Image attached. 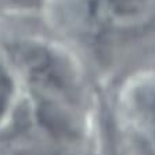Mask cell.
<instances>
[{
	"instance_id": "5",
	"label": "cell",
	"mask_w": 155,
	"mask_h": 155,
	"mask_svg": "<svg viewBox=\"0 0 155 155\" xmlns=\"http://www.w3.org/2000/svg\"><path fill=\"white\" fill-rule=\"evenodd\" d=\"M0 26H2V19H0Z\"/></svg>"
},
{
	"instance_id": "1",
	"label": "cell",
	"mask_w": 155,
	"mask_h": 155,
	"mask_svg": "<svg viewBox=\"0 0 155 155\" xmlns=\"http://www.w3.org/2000/svg\"><path fill=\"white\" fill-rule=\"evenodd\" d=\"M45 22L78 55L116 61L155 39V0H51Z\"/></svg>"
},
{
	"instance_id": "3",
	"label": "cell",
	"mask_w": 155,
	"mask_h": 155,
	"mask_svg": "<svg viewBox=\"0 0 155 155\" xmlns=\"http://www.w3.org/2000/svg\"><path fill=\"white\" fill-rule=\"evenodd\" d=\"M21 100V86L13 67L0 51V133L11 122Z\"/></svg>"
},
{
	"instance_id": "4",
	"label": "cell",
	"mask_w": 155,
	"mask_h": 155,
	"mask_svg": "<svg viewBox=\"0 0 155 155\" xmlns=\"http://www.w3.org/2000/svg\"><path fill=\"white\" fill-rule=\"evenodd\" d=\"M51 0H0L2 19H45Z\"/></svg>"
},
{
	"instance_id": "2",
	"label": "cell",
	"mask_w": 155,
	"mask_h": 155,
	"mask_svg": "<svg viewBox=\"0 0 155 155\" xmlns=\"http://www.w3.org/2000/svg\"><path fill=\"white\" fill-rule=\"evenodd\" d=\"M126 114L134 126L139 143L145 151L155 155V86L141 84L130 87L126 97Z\"/></svg>"
}]
</instances>
